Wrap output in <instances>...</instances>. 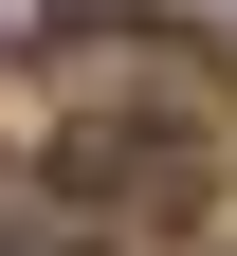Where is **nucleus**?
<instances>
[{"mask_svg": "<svg viewBox=\"0 0 237 256\" xmlns=\"http://www.w3.org/2000/svg\"><path fill=\"white\" fill-rule=\"evenodd\" d=\"M18 37H55V0H0V55H18Z\"/></svg>", "mask_w": 237, "mask_h": 256, "instance_id": "obj_1", "label": "nucleus"}, {"mask_svg": "<svg viewBox=\"0 0 237 256\" xmlns=\"http://www.w3.org/2000/svg\"><path fill=\"white\" fill-rule=\"evenodd\" d=\"M0 256H55V238H0Z\"/></svg>", "mask_w": 237, "mask_h": 256, "instance_id": "obj_2", "label": "nucleus"}]
</instances>
